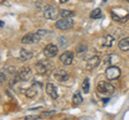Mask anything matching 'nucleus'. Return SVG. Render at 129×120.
<instances>
[{
  "label": "nucleus",
  "mask_w": 129,
  "mask_h": 120,
  "mask_svg": "<svg viewBox=\"0 0 129 120\" xmlns=\"http://www.w3.org/2000/svg\"><path fill=\"white\" fill-rule=\"evenodd\" d=\"M6 81H7V76H6V74H5V73H2V72H0V84L5 83Z\"/></svg>",
  "instance_id": "23"
},
{
  "label": "nucleus",
  "mask_w": 129,
  "mask_h": 120,
  "mask_svg": "<svg viewBox=\"0 0 129 120\" xmlns=\"http://www.w3.org/2000/svg\"><path fill=\"white\" fill-rule=\"evenodd\" d=\"M43 54L46 58H53L58 54V48L54 44H47L43 49Z\"/></svg>",
  "instance_id": "7"
},
{
  "label": "nucleus",
  "mask_w": 129,
  "mask_h": 120,
  "mask_svg": "<svg viewBox=\"0 0 129 120\" xmlns=\"http://www.w3.org/2000/svg\"><path fill=\"white\" fill-rule=\"evenodd\" d=\"M59 2L60 3H66V2H68V0H59Z\"/></svg>",
  "instance_id": "27"
},
{
  "label": "nucleus",
  "mask_w": 129,
  "mask_h": 120,
  "mask_svg": "<svg viewBox=\"0 0 129 120\" xmlns=\"http://www.w3.org/2000/svg\"><path fill=\"white\" fill-rule=\"evenodd\" d=\"M3 26H5V23H3V22H1V21H0V27H3Z\"/></svg>",
  "instance_id": "28"
},
{
  "label": "nucleus",
  "mask_w": 129,
  "mask_h": 120,
  "mask_svg": "<svg viewBox=\"0 0 129 120\" xmlns=\"http://www.w3.org/2000/svg\"><path fill=\"white\" fill-rule=\"evenodd\" d=\"M40 40V35L38 33H27L22 38V43L23 44H30V43H36Z\"/></svg>",
  "instance_id": "10"
},
{
  "label": "nucleus",
  "mask_w": 129,
  "mask_h": 120,
  "mask_svg": "<svg viewBox=\"0 0 129 120\" xmlns=\"http://www.w3.org/2000/svg\"><path fill=\"white\" fill-rule=\"evenodd\" d=\"M74 25L73 23V19H71L70 17H62L61 19L56 22V28L57 29H60V30H68L72 28Z\"/></svg>",
  "instance_id": "5"
},
{
  "label": "nucleus",
  "mask_w": 129,
  "mask_h": 120,
  "mask_svg": "<svg viewBox=\"0 0 129 120\" xmlns=\"http://www.w3.org/2000/svg\"><path fill=\"white\" fill-rule=\"evenodd\" d=\"M26 120H34V119H40V117H39V116H27V117L25 118Z\"/></svg>",
  "instance_id": "25"
},
{
  "label": "nucleus",
  "mask_w": 129,
  "mask_h": 120,
  "mask_svg": "<svg viewBox=\"0 0 129 120\" xmlns=\"http://www.w3.org/2000/svg\"><path fill=\"white\" fill-rule=\"evenodd\" d=\"M56 113V110H52V111H43L42 116H50V115H53Z\"/></svg>",
  "instance_id": "24"
},
{
  "label": "nucleus",
  "mask_w": 129,
  "mask_h": 120,
  "mask_svg": "<svg viewBox=\"0 0 129 120\" xmlns=\"http://www.w3.org/2000/svg\"><path fill=\"white\" fill-rule=\"evenodd\" d=\"M36 94H37V89H36L34 86L30 87L29 89H27L25 92V95L27 98H34V97H36Z\"/></svg>",
  "instance_id": "18"
},
{
  "label": "nucleus",
  "mask_w": 129,
  "mask_h": 120,
  "mask_svg": "<svg viewBox=\"0 0 129 120\" xmlns=\"http://www.w3.org/2000/svg\"><path fill=\"white\" fill-rule=\"evenodd\" d=\"M97 91L101 94H112L114 93L115 91V87L112 85V84L108 83V82H100L98 85H97Z\"/></svg>",
  "instance_id": "3"
},
{
  "label": "nucleus",
  "mask_w": 129,
  "mask_h": 120,
  "mask_svg": "<svg viewBox=\"0 0 129 120\" xmlns=\"http://www.w3.org/2000/svg\"><path fill=\"white\" fill-rule=\"evenodd\" d=\"M19 57H21L22 60H28V59H31L34 57V53L28 49H22L19 51Z\"/></svg>",
  "instance_id": "15"
},
{
  "label": "nucleus",
  "mask_w": 129,
  "mask_h": 120,
  "mask_svg": "<svg viewBox=\"0 0 129 120\" xmlns=\"http://www.w3.org/2000/svg\"><path fill=\"white\" fill-rule=\"evenodd\" d=\"M45 91L46 93L50 95L52 99H57L58 98V93H57V88L55 85H53L52 83H47L45 86Z\"/></svg>",
  "instance_id": "11"
},
{
  "label": "nucleus",
  "mask_w": 129,
  "mask_h": 120,
  "mask_svg": "<svg viewBox=\"0 0 129 120\" xmlns=\"http://www.w3.org/2000/svg\"><path fill=\"white\" fill-rule=\"evenodd\" d=\"M74 13L72 11H68V10H61V11H59V16H61V17H71V16H73Z\"/></svg>",
  "instance_id": "21"
},
{
  "label": "nucleus",
  "mask_w": 129,
  "mask_h": 120,
  "mask_svg": "<svg viewBox=\"0 0 129 120\" xmlns=\"http://www.w3.org/2000/svg\"><path fill=\"white\" fill-rule=\"evenodd\" d=\"M126 1H127V2H129V0H126Z\"/></svg>",
  "instance_id": "29"
},
{
  "label": "nucleus",
  "mask_w": 129,
  "mask_h": 120,
  "mask_svg": "<svg viewBox=\"0 0 129 120\" xmlns=\"http://www.w3.org/2000/svg\"><path fill=\"white\" fill-rule=\"evenodd\" d=\"M30 77H31V70L29 69V68L24 67L19 70L18 78L21 79V81H28V79H30Z\"/></svg>",
  "instance_id": "12"
},
{
  "label": "nucleus",
  "mask_w": 129,
  "mask_h": 120,
  "mask_svg": "<svg viewBox=\"0 0 129 120\" xmlns=\"http://www.w3.org/2000/svg\"><path fill=\"white\" fill-rule=\"evenodd\" d=\"M53 67H54L53 63H52L48 59H45V60L39 61L37 65H36V70H37V72L39 74H46L53 69Z\"/></svg>",
  "instance_id": "1"
},
{
  "label": "nucleus",
  "mask_w": 129,
  "mask_h": 120,
  "mask_svg": "<svg viewBox=\"0 0 129 120\" xmlns=\"http://www.w3.org/2000/svg\"><path fill=\"white\" fill-rule=\"evenodd\" d=\"M82 102H83V98L81 95V93L78 91V92L74 93L73 98H72V104L73 105H80V104H82Z\"/></svg>",
  "instance_id": "17"
},
{
  "label": "nucleus",
  "mask_w": 129,
  "mask_h": 120,
  "mask_svg": "<svg viewBox=\"0 0 129 120\" xmlns=\"http://www.w3.org/2000/svg\"><path fill=\"white\" fill-rule=\"evenodd\" d=\"M100 63V58L98 56H94V57H91L87 60L86 62V67L88 70H91V69H95L96 67H98Z\"/></svg>",
  "instance_id": "13"
},
{
  "label": "nucleus",
  "mask_w": 129,
  "mask_h": 120,
  "mask_svg": "<svg viewBox=\"0 0 129 120\" xmlns=\"http://www.w3.org/2000/svg\"><path fill=\"white\" fill-rule=\"evenodd\" d=\"M73 53L72 51H69V50H67V51H63V53L60 55V62L62 63V65L64 66H70L72 62H73Z\"/></svg>",
  "instance_id": "8"
},
{
  "label": "nucleus",
  "mask_w": 129,
  "mask_h": 120,
  "mask_svg": "<svg viewBox=\"0 0 129 120\" xmlns=\"http://www.w3.org/2000/svg\"><path fill=\"white\" fill-rule=\"evenodd\" d=\"M104 74H106L107 79H109V81H114V79H117L120 76V69L118 67L111 66L106 70Z\"/></svg>",
  "instance_id": "4"
},
{
  "label": "nucleus",
  "mask_w": 129,
  "mask_h": 120,
  "mask_svg": "<svg viewBox=\"0 0 129 120\" xmlns=\"http://www.w3.org/2000/svg\"><path fill=\"white\" fill-rule=\"evenodd\" d=\"M37 33H38L39 35H44L45 33H47V31H46V30H39Z\"/></svg>",
  "instance_id": "26"
},
{
  "label": "nucleus",
  "mask_w": 129,
  "mask_h": 120,
  "mask_svg": "<svg viewBox=\"0 0 129 120\" xmlns=\"http://www.w3.org/2000/svg\"><path fill=\"white\" fill-rule=\"evenodd\" d=\"M82 89L84 91V93H88L89 92V79L85 78L84 82L82 83Z\"/></svg>",
  "instance_id": "20"
},
{
  "label": "nucleus",
  "mask_w": 129,
  "mask_h": 120,
  "mask_svg": "<svg viewBox=\"0 0 129 120\" xmlns=\"http://www.w3.org/2000/svg\"><path fill=\"white\" fill-rule=\"evenodd\" d=\"M54 78L58 82H66L69 79V73L63 69H57L54 72Z\"/></svg>",
  "instance_id": "9"
},
{
  "label": "nucleus",
  "mask_w": 129,
  "mask_h": 120,
  "mask_svg": "<svg viewBox=\"0 0 129 120\" xmlns=\"http://www.w3.org/2000/svg\"><path fill=\"white\" fill-rule=\"evenodd\" d=\"M90 18H94V19H96V18H99L100 16H101V9L100 8H97V9H95V10H92L91 12H90Z\"/></svg>",
  "instance_id": "19"
},
{
  "label": "nucleus",
  "mask_w": 129,
  "mask_h": 120,
  "mask_svg": "<svg viewBox=\"0 0 129 120\" xmlns=\"http://www.w3.org/2000/svg\"><path fill=\"white\" fill-rule=\"evenodd\" d=\"M111 15H112V18L118 23H125V22H127L129 18V14L126 11L119 9V8H116L115 10H112Z\"/></svg>",
  "instance_id": "2"
},
{
  "label": "nucleus",
  "mask_w": 129,
  "mask_h": 120,
  "mask_svg": "<svg viewBox=\"0 0 129 120\" xmlns=\"http://www.w3.org/2000/svg\"><path fill=\"white\" fill-rule=\"evenodd\" d=\"M58 16H59V11H58V9L56 7L48 6V7L45 8V10H44V17L45 18L55 21Z\"/></svg>",
  "instance_id": "6"
},
{
  "label": "nucleus",
  "mask_w": 129,
  "mask_h": 120,
  "mask_svg": "<svg viewBox=\"0 0 129 120\" xmlns=\"http://www.w3.org/2000/svg\"><path fill=\"white\" fill-rule=\"evenodd\" d=\"M118 48L123 51L129 50V38H125L120 40L118 42Z\"/></svg>",
  "instance_id": "14"
},
{
  "label": "nucleus",
  "mask_w": 129,
  "mask_h": 120,
  "mask_svg": "<svg viewBox=\"0 0 129 120\" xmlns=\"http://www.w3.org/2000/svg\"><path fill=\"white\" fill-rule=\"evenodd\" d=\"M113 42H114V39H113V37L110 34H108L104 38H102V45H104V46L110 47L113 45Z\"/></svg>",
  "instance_id": "16"
},
{
  "label": "nucleus",
  "mask_w": 129,
  "mask_h": 120,
  "mask_svg": "<svg viewBox=\"0 0 129 120\" xmlns=\"http://www.w3.org/2000/svg\"><path fill=\"white\" fill-rule=\"evenodd\" d=\"M86 49H87V46L85 45V44H82V43H81L80 45H79L78 47H76V51H78L79 54H81V53H84V51H85Z\"/></svg>",
  "instance_id": "22"
}]
</instances>
